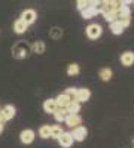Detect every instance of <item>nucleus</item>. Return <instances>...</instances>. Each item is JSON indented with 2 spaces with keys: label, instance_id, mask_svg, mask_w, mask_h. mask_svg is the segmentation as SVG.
<instances>
[{
  "label": "nucleus",
  "instance_id": "f257e3e1",
  "mask_svg": "<svg viewBox=\"0 0 134 148\" xmlns=\"http://www.w3.org/2000/svg\"><path fill=\"white\" fill-rule=\"evenodd\" d=\"M31 52V46L27 43V42H24V40H19L14 45V47H12V55H14L17 59H24V58H27Z\"/></svg>",
  "mask_w": 134,
  "mask_h": 148
},
{
  "label": "nucleus",
  "instance_id": "f03ea898",
  "mask_svg": "<svg viewBox=\"0 0 134 148\" xmlns=\"http://www.w3.org/2000/svg\"><path fill=\"white\" fill-rule=\"evenodd\" d=\"M85 33H87V37L90 40H97L101 37L103 28H101L100 24H90V25L85 28Z\"/></svg>",
  "mask_w": 134,
  "mask_h": 148
},
{
  "label": "nucleus",
  "instance_id": "7ed1b4c3",
  "mask_svg": "<svg viewBox=\"0 0 134 148\" xmlns=\"http://www.w3.org/2000/svg\"><path fill=\"white\" fill-rule=\"evenodd\" d=\"M72 136H73V141H78V142H83L88 136V130L85 126H76L73 127V132H72Z\"/></svg>",
  "mask_w": 134,
  "mask_h": 148
},
{
  "label": "nucleus",
  "instance_id": "20e7f679",
  "mask_svg": "<svg viewBox=\"0 0 134 148\" xmlns=\"http://www.w3.org/2000/svg\"><path fill=\"white\" fill-rule=\"evenodd\" d=\"M36 18H37V14H36L34 9H26V10H22V14H21V19L26 22L27 25L33 24L36 21Z\"/></svg>",
  "mask_w": 134,
  "mask_h": 148
},
{
  "label": "nucleus",
  "instance_id": "39448f33",
  "mask_svg": "<svg viewBox=\"0 0 134 148\" xmlns=\"http://www.w3.org/2000/svg\"><path fill=\"white\" fill-rule=\"evenodd\" d=\"M34 138H36V133H34L31 129H26V130H22V132L19 133V141H21L22 144H26V145L31 144V142L34 141Z\"/></svg>",
  "mask_w": 134,
  "mask_h": 148
},
{
  "label": "nucleus",
  "instance_id": "423d86ee",
  "mask_svg": "<svg viewBox=\"0 0 134 148\" xmlns=\"http://www.w3.org/2000/svg\"><path fill=\"white\" fill-rule=\"evenodd\" d=\"M58 144L61 145L63 148H70L73 145V136L70 132H63L58 138Z\"/></svg>",
  "mask_w": 134,
  "mask_h": 148
},
{
  "label": "nucleus",
  "instance_id": "0eeeda50",
  "mask_svg": "<svg viewBox=\"0 0 134 148\" xmlns=\"http://www.w3.org/2000/svg\"><path fill=\"white\" fill-rule=\"evenodd\" d=\"M0 114H2V117H3L5 121H8V120H12V119L15 117L17 110H15L14 105H6V107H3L2 110H0Z\"/></svg>",
  "mask_w": 134,
  "mask_h": 148
},
{
  "label": "nucleus",
  "instance_id": "6e6552de",
  "mask_svg": "<svg viewBox=\"0 0 134 148\" xmlns=\"http://www.w3.org/2000/svg\"><path fill=\"white\" fill-rule=\"evenodd\" d=\"M91 98V90L87 89V88H82V89H78L76 90V95L73 99H76L78 102H87Z\"/></svg>",
  "mask_w": 134,
  "mask_h": 148
},
{
  "label": "nucleus",
  "instance_id": "1a4fd4ad",
  "mask_svg": "<svg viewBox=\"0 0 134 148\" xmlns=\"http://www.w3.org/2000/svg\"><path fill=\"white\" fill-rule=\"evenodd\" d=\"M66 125L69 126V127H76V126H79V125H82V117L79 116V114H67V117H66Z\"/></svg>",
  "mask_w": 134,
  "mask_h": 148
},
{
  "label": "nucleus",
  "instance_id": "9d476101",
  "mask_svg": "<svg viewBox=\"0 0 134 148\" xmlns=\"http://www.w3.org/2000/svg\"><path fill=\"white\" fill-rule=\"evenodd\" d=\"M121 64L124 67H131L134 64V52H131V51L124 52L121 55Z\"/></svg>",
  "mask_w": 134,
  "mask_h": 148
},
{
  "label": "nucleus",
  "instance_id": "9b49d317",
  "mask_svg": "<svg viewBox=\"0 0 134 148\" xmlns=\"http://www.w3.org/2000/svg\"><path fill=\"white\" fill-rule=\"evenodd\" d=\"M81 14H82V18L83 19H91L94 18L95 15H99V12H97V9L94 6H87L85 9L81 10Z\"/></svg>",
  "mask_w": 134,
  "mask_h": 148
},
{
  "label": "nucleus",
  "instance_id": "f8f14e48",
  "mask_svg": "<svg viewBox=\"0 0 134 148\" xmlns=\"http://www.w3.org/2000/svg\"><path fill=\"white\" fill-rule=\"evenodd\" d=\"M58 108V105H57V101L55 99H46L45 102H43V111L45 113H48V114H52L54 111Z\"/></svg>",
  "mask_w": 134,
  "mask_h": 148
},
{
  "label": "nucleus",
  "instance_id": "ddd939ff",
  "mask_svg": "<svg viewBox=\"0 0 134 148\" xmlns=\"http://www.w3.org/2000/svg\"><path fill=\"white\" fill-rule=\"evenodd\" d=\"M66 111H67L69 114H78L79 111H81V102H78L76 99H72V101L67 104Z\"/></svg>",
  "mask_w": 134,
  "mask_h": 148
},
{
  "label": "nucleus",
  "instance_id": "4468645a",
  "mask_svg": "<svg viewBox=\"0 0 134 148\" xmlns=\"http://www.w3.org/2000/svg\"><path fill=\"white\" fill-rule=\"evenodd\" d=\"M27 24L26 22H24L21 18L19 19H17L15 22H14V31L17 33V34H22V33H26L27 31Z\"/></svg>",
  "mask_w": 134,
  "mask_h": 148
},
{
  "label": "nucleus",
  "instance_id": "2eb2a0df",
  "mask_svg": "<svg viewBox=\"0 0 134 148\" xmlns=\"http://www.w3.org/2000/svg\"><path fill=\"white\" fill-rule=\"evenodd\" d=\"M55 101H57V105H58V107L66 108V107H67V104L72 101V98H70L67 93H60V95L55 98Z\"/></svg>",
  "mask_w": 134,
  "mask_h": 148
},
{
  "label": "nucleus",
  "instance_id": "dca6fc26",
  "mask_svg": "<svg viewBox=\"0 0 134 148\" xmlns=\"http://www.w3.org/2000/svg\"><path fill=\"white\" fill-rule=\"evenodd\" d=\"M112 76H113V71H112L110 68H107V67H104V68H101V70L99 71V77H100L103 82H110V80H112Z\"/></svg>",
  "mask_w": 134,
  "mask_h": 148
},
{
  "label": "nucleus",
  "instance_id": "f3484780",
  "mask_svg": "<svg viewBox=\"0 0 134 148\" xmlns=\"http://www.w3.org/2000/svg\"><path fill=\"white\" fill-rule=\"evenodd\" d=\"M31 51H33L34 53H37V55L45 53V51H46V45H45V42H42V40L34 42L33 46H31Z\"/></svg>",
  "mask_w": 134,
  "mask_h": 148
},
{
  "label": "nucleus",
  "instance_id": "a211bd4d",
  "mask_svg": "<svg viewBox=\"0 0 134 148\" xmlns=\"http://www.w3.org/2000/svg\"><path fill=\"white\" fill-rule=\"evenodd\" d=\"M52 114H54V117H55V120H57V121H64L69 113L66 111V108H63V107H58V108L54 111Z\"/></svg>",
  "mask_w": 134,
  "mask_h": 148
},
{
  "label": "nucleus",
  "instance_id": "6ab92c4d",
  "mask_svg": "<svg viewBox=\"0 0 134 148\" xmlns=\"http://www.w3.org/2000/svg\"><path fill=\"white\" fill-rule=\"evenodd\" d=\"M103 14V16H104V19L110 24V22H113V21H116L119 16H118V12L116 10H103L101 12Z\"/></svg>",
  "mask_w": 134,
  "mask_h": 148
},
{
  "label": "nucleus",
  "instance_id": "aec40b11",
  "mask_svg": "<svg viewBox=\"0 0 134 148\" xmlns=\"http://www.w3.org/2000/svg\"><path fill=\"white\" fill-rule=\"evenodd\" d=\"M110 31H112L115 36H121V34L124 33V27L121 25V22L116 19V21L110 22Z\"/></svg>",
  "mask_w": 134,
  "mask_h": 148
},
{
  "label": "nucleus",
  "instance_id": "412c9836",
  "mask_svg": "<svg viewBox=\"0 0 134 148\" xmlns=\"http://www.w3.org/2000/svg\"><path fill=\"white\" fill-rule=\"evenodd\" d=\"M81 73V68H79V65L78 64H69V67H67V76H70V77H75V76H78V74Z\"/></svg>",
  "mask_w": 134,
  "mask_h": 148
},
{
  "label": "nucleus",
  "instance_id": "4be33fe9",
  "mask_svg": "<svg viewBox=\"0 0 134 148\" xmlns=\"http://www.w3.org/2000/svg\"><path fill=\"white\" fill-rule=\"evenodd\" d=\"M49 135H51V126H49V125L40 126V129H39V136H40V138L48 139V138H49Z\"/></svg>",
  "mask_w": 134,
  "mask_h": 148
},
{
  "label": "nucleus",
  "instance_id": "5701e85b",
  "mask_svg": "<svg viewBox=\"0 0 134 148\" xmlns=\"http://www.w3.org/2000/svg\"><path fill=\"white\" fill-rule=\"evenodd\" d=\"M118 16H127V15H131V9L128 5H122L121 3V6L118 8Z\"/></svg>",
  "mask_w": 134,
  "mask_h": 148
},
{
  "label": "nucleus",
  "instance_id": "b1692460",
  "mask_svg": "<svg viewBox=\"0 0 134 148\" xmlns=\"http://www.w3.org/2000/svg\"><path fill=\"white\" fill-rule=\"evenodd\" d=\"M64 130L61 129V126H51V135H49V138H52V139H58L60 138V135H61Z\"/></svg>",
  "mask_w": 134,
  "mask_h": 148
},
{
  "label": "nucleus",
  "instance_id": "393cba45",
  "mask_svg": "<svg viewBox=\"0 0 134 148\" xmlns=\"http://www.w3.org/2000/svg\"><path fill=\"white\" fill-rule=\"evenodd\" d=\"M61 36H63V30H61V28L54 27V28L51 30V37H52V39L58 40V39H61Z\"/></svg>",
  "mask_w": 134,
  "mask_h": 148
},
{
  "label": "nucleus",
  "instance_id": "a878e982",
  "mask_svg": "<svg viewBox=\"0 0 134 148\" xmlns=\"http://www.w3.org/2000/svg\"><path fill=\"white\" fill-rule=\"evenodd\" d=\"M118 21L121 22V25H122L124 28H127V27H130V24H131V16H130V15H127V16H119Z\"/></svg>",
  "mask_w": 134,
  "mask_h": 148
},
{
  "label": "nucleus",
  "instance_id": "bb28decb",
  "mask_svg": "<svg viewBox=\"0 0 134 148\" xmlns=\"http://www.w3.org/2000/svg\"><path fill=\"white\" fill-rule=\"evenodd\" d=\"M87 6H90V5H88V0H76V8H78L79 10L85 9Z\"/></svg>",
  "mask_w": 134,
  "mask_h": 148
},
{
  "label": "nucleus",
  "instance_id": "cd10ccee",
  "mask_svg": "<svg viewBox=\"0 0 134 148\" xmlns=\"http://www.w3.org/2000/svg\"><path fill=\"white\" fill-rule=\"evenodd\" d=\"M76 90H78L76 88H67V89H66V93L73 99V98H75V95H76Z\"/></svg>",
  "mask_w": 134,
  "mask_h": 148
},
{
  "label": "nucleus",
  "instance_id": "c85d7f7f",
  "mask_svg": "<svg viewBox=\"0 0 134 148\" xmlns=\"http://www.w3.org/2000/svg\"><path fill=\"white\" fill-rule=\"evenodd\" d=\"M101 3V0H88V5L90 6H95V5H99Z\"/></svg>",
  "mask_w": 134,
  "mask_h": 148
},
{
  "label": "nucleus",
  "instance_id": "c756f323",
  "mask_svg": "<svg viewBox=\"0 0 134 148\" xmlns=\"http://www.w3.org/2000/svg\"><path fill=\"white\" fill-rule=\"evenodd\" d=\"M121 3H122V5H131L133 0H121Z\"/></svg>",
  "mask_w": 134,
  "mask_h": 148
},
{
  "label": "nucleus",
  "instance_id": "7c9ffc66",
  "mask_svg": "<svg viewBox=\"0 0 134 148\" xmlns=\"http://www.w3.org/2000/svg\"><path fill=\"white\" fill-rule=\"evenodd\" d=\"M3 132V123H0V133Z\"/></svg>",
  "mask_w": 134,
  "mask_h": 148
},
{
  "label": "nucleus",
  "instance_id": "2f4dec72",
  "mask_svg": "<svg viewBox=\"0 0 134 148\" xmlns=\"http://www.w3.org/2000/svg\"><path fill=\"white\" fill-rule=\"evenodd\" d=\"M133 3H134V0H133Z\"/></svg>",
  "mask_w": 134,
  "mask_h": 148
}]
</instances>
